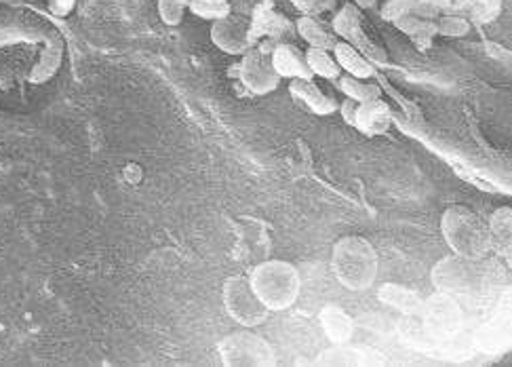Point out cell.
<instances>
[{"mask_svg": "<svg viewBox=\"0 0 512 367\" xmlns=\"http://www.w3.org/2000/svg\"><path fill=\"white\" fill-rule=\"evenodd\" d=\"M331 268L348 292H367L378 279V251L363 237H342L331 251Z\"/></svg>", "mask_w": 512, "mask_h": 367, "instance_id": "1", "label": "cell"}, {"mask_svg": "<svg viewBox=\"0 0 512 367\" xmlns=\"http://www.w3.org/2000/svg\"><path fill=\"white\" fill-rule=\"evenodd\" d=\"M253 292L268 311H287L302 294V275L287 260H266L255 266L249 275Z\"/></svg>", "mask_w": 512, "mask_h": 367, "instance_id": "2", "label": "cell"}, {"mask_svg": "<svg viewBox=\"0 0 512 367\" xmlns=\"http://www.w3.org/2000/svg\"><path fill=\"white\" fill-rule=\"evenodd\" d=\"M441 233L456 256L481 260L491 247L489 226L464 205L449 207L441 218Z\"/></svg>", "mask_w": 512, "mask_h": 367, "instance_id": "3", "label": "cell"}, {"mask_svg": "<svg viewBox=\"0 0 512 367\" xmlns=\"http://www.w3.org/2000/svg\"><path fill=\"white\" fill-rule=\"evenodd\" d=\"M218 353L228 367H266L277 363V355L268 340L247 330L222 338L218 342Z\"/></svg>", "mask_w": 512, "mask_h": 367, "instance_id": "4", "label": "cell"}, {"mask_svg": "<svg viewBox=\"0 0 512 367\" xmlns=\"http://www.w3.org/2000/svg\"><path fill=\"white\" fill-rule=\"evenodd\" d=\"M274 45L268 41L253 45L247 53L241 55V62L234 68H230L234 70L236 76H239L241 83L247 87V91L255 95H268L272 91H277L283 81L270 60V51Z\"/></svg>", "mask_w": 512, "mask_h": 367, "instance_id": "5", "label": "cell"}, {"mask_svg": "<svg viewBox=\"0 0 512 367\" xmlns=\"http://www.w3.org/2000/svg\"><path fill=\"white\" fill-rule=\"evenodd\" d=\"M331 30L340 41L352 45L359 53H363L373 66H386L388 53L378 43H373L363 30V17L361 9L352 3L340 7V11L331 19Z\"/></svg>", "mask_w": 512, "mask_h": 367, "instance_id": "6", "label": "cell"}, {"mask_svg": "<svg viewBox=\"0 0 512 367\" xmlns=\"http://www.w3.org/2000/svg\"><path fill=\"white\" fill-rule=\"evenodd\" d=\"M224 308L230 319L241 323L247 330L262 325L270 315L264 302L253 292L247 277H230L224 283Z\"/></svg>", "mask_w": 512, "mask_h": 367, "instance_id": "7", "label": "cell"}, {"mask_svg": "<svg viewBox=\"0 0 512 367\" xmlns=\"http://www.w3.org/2000/svg\"><path fill=\"white\" fill-rule=\"evenodd\" d=\"M432 283L445 294H472L481 287V273L477 260L462 256L443 258L432 266Z\"/></svg>", "mask_w": 512, "mask_h": 367, "instance_id": "8", "label": "cell"}, {"mask_svg": "<svg viewBox=\"0 0 512 367\" xmlns=\"http://www.w3.org/2000/svg\"><path fill=\"white\" fill-rule=\"evenodd\" d=\"M289 32H293V24L270 3H262L260 7H255L247 26V36L251 45H258L264 41L281 43Z\"/></svg>", "mask_w": 512, "mask_h": 367, "instance_id": "9", "label": "cell"}, {"mask_svg": "<svg viewBox=\"0 0 512 367\" xmlns=\"http://www.w3.org/2000/svg\"><path fill=\"white\" fill-rule=\"evenodd\" d=\"M247 26L249 22L245 17L232 15V13L222 19H215L211 26V41L226 55L241 57L253 47L247 36Z\"/></svg>", "mask_w": 512, "mask_h": 367, "instance_id": "10", "label": "cell"}, {"mask_svg": "<svg viewBox=\"0 0 512 367\" xmlns=\"http://www.w3.org/2000/svg\"><path fill=\"white\" fill-rule=\"evenodd\" d=\"M270 60L281 79H314L306 64V55L293 43L281 41L274 45L270 51Z\"/></svg>", "mask_w": 512, "mask_h": 367, "instance_id": "11", "label": "cell"}, {"mask_svg": "<svg viewBox=\"0 0 512 367\" xmlns=\"http://www.w3.org/2000/svg\"><path fill=\"white\" fill-rule=\"evenodd\" d=\"M390 123H392V112L382 98L359 104L354 127H357L363 135H367V138H378V135H384L390 129Z\"/></svg>", "mask_w": 512, "mask_h": 367, "instance_id": "12", "label": "cell"}, {"mask_svg": "<svg viewBox=\"0 0 512 367\" xmlns=\"http://www.w3.org/2000/svg\"><path fill=\"white\" fill-rule=\"evenodd\" d=\"M289 91L295 100L302 102L314 114H319V117H329L340 108V104L314 83V79H293Z\"/></svg>", "mask_w": 512, "mask_h": 367, "instance_id": "13", "label": "cell"}, {"mask_svg": "<svg viewBox=\"0 0 512 367\" xmlns=\"http://www.w3.org/2000/svg\"><path fill=\"white\" fill-rule=\"evenodd\" d=\"M451 0H388L382 7V17L386 22H395L401 15H420L435 19L441 13H447Z\"/></svg>", "mask_w": 512, "mask_h": 367, "instance_id": "14", "label": "cell"}, {"mask_svg": "<svg viewBox=\"0 0 512 367\" xmlns=\"http://www.w3.org/2000/svg\"><path fill=\"white\" fill-rule=\"evenodd\" d=\"M319 321L323 332L327 334V338L331 342H336L338 346H344L352 340L354 336V321L352 317L344 311V308L336 306V304H327L321 308L319 313Z\"/></svg>", "mask_w": 512, "mask_h": 367, "instance_id": "15", "label": "cell"}, {"mask_svg": "<svg viewBox=\"0 0 512 367\" xmlns=\"http://www.w3.org/2000/svg\"><path fill=\"white\" fill-rule=\"evenodd\" d=\"M392 24H395V28L399 32H403L420 51L430 49L432 41L437 38V24H435V19H430V17L401 15Z\"/></svg>", "mask_w": 512, "mask_h": 367, "instance_id": "16", "label": "cell"}, {"mask_svg": "<svg viewBox=\"0 0 512 367\" xmlns=\"http://www.w3.org/2000/svg\"><path fill=\"white\" fill-rule=\"evenodd\" d=\"M504 0H451L449 13H458L472 24H491L500 17Z\"/></svg>", "mask_w": 512, "mask_h": 367, "instance_id": "17", "label": "cell"}, {"mask_svg": "<svg viewBox=\"0 0 512 367\" xmlns=\"http://www.w3.org/2000/svg\"><path fill=\"white\" fill-rule=\"evenodd\" d=\"M333 57H336L338 66L342 68V72H348L350 76H357V79H371L376 74V66H373L363 53H359L352 45L340 41L333 45L331 49Z\"/></svg>", "mask_w": 512, "mask_h": 367, "instance_id": "18", "label": "cell"}, {"mask_svg": "<svg viewBox=\"0 0 512 367\" xmlns=\"http://www.w3.org/2000/svg\"><path fill=\"white\" fill-rule=\"evenodd\" d=\"M378 298L382 304L395 308V311H401L405 315H413L420 313L424 308V300L420 298V294L413 292L409 287L397 285V283H386L380 287Z\"/></svg>", "mask_w": 512, "mask_h": 367, "instance_id": "19", "label": "cell"}, {"mask_svg": "<svg viewBox=\"0 0 512 367\" xmlns=\"http://www.w3.org/2000/svg\"><path fill=\"white\" fill-rule=\"evenodd\" d=\"M295 30L308 43V47H319V49H327L331 51L333 45L338 43V36L333 34L331 30H327L317 17L312 15H302L295 24Z\"/></svg>", "mask_w": 512, "mask_h": 367, "instance_id": "20", "label": "cell"}, {"mask_svg": "<svg viewBox=\"0 0 512 367\" xmlns=\"http://www.w3.org/2000/svg\"><path fill=\"white\" fill-rule=\"evenodd\" d=\"M304 55L312 76H319V79H327V81H338L342 76V68L338 66L336 57H333L331 51L319 49V47H308Z\"/></svg>", "mask_w": 512, "mask_h": 367, "instance_id": "21", "label": "cell"}, {"mask_svg": "<svg viewBox=\"0 0 512 367\" xmlns=\"http://www.w3.org/2000/svg\"><path fill=\"white\" fill-rule=\"evenodd\" d=\"M430 325L439 332H454L456 325L460 323V311L456 308V302L449 300L447 296H439L432 300V306L428 308Z\"/></svg>", "mask_w": 512, "mask_h": 367, "instance_id": "22", "label": "cell"}, {"mask_svg": "<svg viewBox=\"0 0 512 367\" xmlns=\"http://www.w3.org/2000/svg\"><path fill=\"white\" fill-rule=\"evenodd\" d=\"M340 89L348 100L354 102H369L382 98V89L376 83H369V79H357V76H340Z\"/></svg>", "mask_w": 512, "mask_h": 367, "instance_id": "23", "label": "cell"}, {"mask_svg": "<svg viewBox=\"0 0 512 367\" xmlns=\"http://www.w3.org/2000/svg\"><path fill=\"white\" fill-rule=\"evenodd\" d=\"M435 24H437V36H445V38H464L470 34V28H472V24L466 17L458 13H449V11L435 17Z\"/></svg>", "mask_w": 512, "mask_h": 367, "instance_id": "24", "label": "cell"}, {"mask_svg": "<svg viewBox=\"0 0 512 367\" xmlns=\"http://www.w3.org/2000/svg\"><path fill=\"white\" fill-rule=\"evenodd\" d=\"M188 9L201 19H209V22H215V19H222L232 13L230 3H220V0H190Z\"/></svg>", "mask_w": 512, "mask_h": 367, "instance_id": "25", "label": "cell"}, {"mask_svg": "<svg viewBox=\"0 0 512 367\" xmlns=\"http://www.w3.org/2000/svg\"><path fill=\"white\" fill-rule=\"evenodd\" d=\"M156 5H159V15L167 26H180L186 7L175 3V0H156Z\"/></svg>", "mask_w": 512, "mask_h": 367, "instance_id": "26", "label": "cell"}, {"mask_svg": "<svg viewBox=\"0 0 512 367\" xmlns=\"http://www.w3.org/2000/svg\"><path fill=\"white\" fill-rule=\"evenodd\" d=\"M289 3L298 9L302 15H312V17H319L321 13L331 11L336 7L338 0H289Z\"/></svg>", "mask_w": 512, "mask_h": 367, "instance_id": "27", "label": "cell"}, {"mask_svg": "<svg viewBox=\"0 0 512 367\" xmlns=\"http://www.w3.org/2000/svg\"><path fill=\"white\" fill-rule=\"evenodd\" d=\"M489 233L496 237H508L510 235V207H500L494 216L489 218Z\"/></svg>", "mask_w": 512, "mask_h": 367, "instance_id": "28", "label": "cell"}, {"mask_svg": "<svg viewBox=\"0 0 512 367\" xmlns=\"http://www.w3.org/2000/svg\"><path fill=\"white\" fill-rule=\"evenodd\" d=\"M357 108H359V102H354V100H344L342 104H340V112H342V119L346 121V125H352L354 127V119H357Z\"/></svg>", "mask_w": 512, "mask_h": 367, "instance_id": "29", "label": "cell"}, {"mask_svg": "<svg viewBox=\"0 0 512 367\" xmlns=\"http://www.w3.org/2000/svg\"><path fill=\"white\" fill-rule=\"evenodd\" d=\"M76 0H51V13L64 17L74 9Z\"/></svg>", "mask_w": 512, "mask_h": 367, "instance_id": "30", "label": "cell"}, {"mask_svg": "<svg viewBox=\"0 0 512 367\" xmlns=\"http://www.w3.org/2000/svg\"><path fill=\"white\" fill-rule=\"evenodd\" d=\"M380 3V0H354V5H357L359 9H373Z\"/></svg>", "mask_w": 512, "mask_h": 367, "instance_id": "31", "label": "cell"}, {"mask_svg": "<svg viewBox=\"0 0 512 367\" xmlns=\"http://www.w3.org/2000/svg\"><path fill=\"white\" fill-rule=\"evenodd\" d=\"M220 3H230V0H220Z\"/></svg>", "mask_w": 512, "mask_h": 367, "instance_id": "32", "label": "cell"}]
</instances>
